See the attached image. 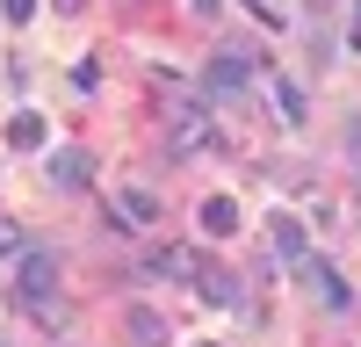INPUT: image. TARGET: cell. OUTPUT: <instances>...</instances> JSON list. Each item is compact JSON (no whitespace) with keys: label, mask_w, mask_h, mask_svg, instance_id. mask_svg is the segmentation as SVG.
Listing matches in <instances>:
<instances>
[{"label":"cell","mask_w":361,"mask_h":347,"mask_svg":"<svg viewBox=\"0 0 361 347\" xmlns=\"http://www.w3.org/2000/svg\"><path fill=\"white\" fill-rule=\"evenodd\" d=\"M8 145H15V152H44V145H51V123H44L37 109H22V116H8Z\"/></svg>","instance_id":"8"},{"label":"cell","mask_w":361,"mask_h":347,"mask_svg":"<svg viewBox=\"0 0 361 347\" xmlns=\"http://www.w3.org/2000/svg\"><path fill=\"white\" fill-rule=\"evenodd\" d=\"M195 347H217V340H195Z\"/></svg>","instance_id":"20"},{"label":"cell","mask_w":361,"mask_h":347,"mask_svg":"<svg viewBox=\"0 0 361 347\" xmlns=\"http://www.w3.org/2000/svg\"><path fill=\"white\" fill-rule=\"evenodd\" d=\"M0 347H8V340H0Z\"/></svg>","instance_id":"21"},{"label":"cell","mask_w":361,"mask_h":347,"mask_svg":"<svg viewBox=\"0 0 361 347\" xmlns=\"http://www.w3.org/2000/svg\"><path fill=\"white\" fill-rule=\"evenodd\" d=\"M296 282H304L325 311H354V289H347V275L333 268V260H296Z\"/></svg>","instance_id":"3"},{"label":"cell","mask_w":361,"mask_h":347,"mask_svg":"<svg viewBox=\"0 0 361 347\" xmlns=\"http://www.w3.org/2000/svg\"><path fill=\"white\" fill-rule=\"evenodd\" d=\"M145 275H159V282H202V260H195V246H145Z\"/></svg>","instance_id":"5"},{"label":"cell","mask_w":361,"mask_h":347,"mask_svg":"<svg viewBox=\"0 0 361 347\" xmlns=\"http://www.w3.org/2000/svg\"><path fill=\"white\" fill-rule=\"evenodd\" d=\"M80 8H87V0H58V15H80Z\"/></svg>","instance_id":"19"},{"label":"cell","mask_w":361,"mask_h":347,"mask_svg":"<svg viewBox=\"0 0 361 347\" xmlns=\"http://www.w3.org/2000/svg\"><path fill=\"white\" fill-rule=\"evenodd\" d=\"M267 246H275V260H282V268H296V260H311V231L282 210L275 224H267Z\"/></svg>","instance_id":"6"},{"label":"cell","mask_w":361,"mask_h":347,"mask_svg":"<svg viewBox=\"0 0 361 347\" xmlns=\"http://www.w3.org/2000/svg\"><path fill=\"white\" fill-rule=\"evenodd\" d=\"M267 102H275V123H304V87H296V80H275V87H267Z\"/></svg>","instance_id":"10"},{"label":"cell","mask_w":361,"mask_h":347,"mask_svg":"<svg viewBox=\"0 0 361 347\" xmlns=\"http://www.w3.org/2000/svg\"><path fill=\"white\" fill-rule=\"evenodd\" d=\"M8 253H29V246H22V224L0 217V260H8Z\"/></svg>","instance_id":"14"},{"label":"cell","mask_w":361,"mask_h":347,"mask_svg":"<svg viewBox=\"0 0 361 347\" xmlns=\"http://www.w3.org/2000/svg\"><path fill=\"white\" fill-rule=\"evenodd\" d=\"M202 145H224V138H217V123H209V116H188V123H166V152H173V159L202 152Z\"/></svg>","instance_id":"7"},{"label":"cell","mask_w":361,"mask_h":347,"mask_svg":"<svg viewBox=\"0 0 361 347\" xmlns=\"http://www.w3.org/2000/svg\"><path fill=\"white\" fill-rule=\"evenodd\" d=\"M202 231H209V239H231V231H238V202L231 195H209L202 202Z\"/></svg>","instance_id":"11"},{"label":"cell","mask_w":361,"mask_h":347,"mask_svg":"<svg viewBox=\"0 0 361 347\" xmlns=\"http://www.w3.org/2000/svg\"><path fill=\"white\" fill-rule=\"evenodd\" d=\"M188 8H195L202 22H217V15H224V0H188Z\"/></svg>","instance_id":"18"},{"label":"cell","mask_w":361,"mask_h":347,"mask_svg":"<svg viewBox=\"0 0 361 347\" xmlns=\"http://www.w3.org/2000/svg\"><path fill=\"white\" fill-rule=\"evenodd\" d=\"M347 51L361 58V0H354V22H347Z\"/></svg>","instance_id":"17"},{"label":"cell","mask_w":361,"mask_h":347,"mask_svg":"<svg viewBox=\"0 0 361 347\" xmlns=\"http://www.w3.org/2000/svg\"><path fill=\"white\" fill-rule=\"evenodd\" d=\"M123 326H130V340H137V347H166V340H173V333H166V318H159V311H145V304L123 318Z\"/></svg>","instance_id":"12"},{"label":"cell","mask_w":361,"mask_h":347,"mask_svg":"<svg viewBox=\"0 0 361 347\" xmlns=\"http://www.w3.org/2000/svg\"><path fill=\"white\" fill-rule=\"evenodd\" d=\"M260 66H267V58H260V44L224 37L217 51H209V95H217V102H238V95H246V87L260 80Z\"/></svg>","instance_id":"1"},{"label":"cell","mask_w":361,"mask_h":347,"mask_svg":"<svg viewBox=\"0 0 361 347\" xmlns=\"http://www.w3.org/2000/svg\"><path fill=\"white\" fill-rule=\"evenodd\" d=\"M0 15H8V22H15V29H22V22H29V15H37V0H0Z\"/></svg>","instance_id":"15"},{"label":"cell","mask_w":361,"mask_h":347,"mask_svg":"<svg viewBox=\"0 0 361 347\" xmlns=\"http://www.w3.org/2000/svg\"><path fill=\"white\" fill-rule=\"evenodd\" d=\"M51 282H58V253H51V246H29V253H22V275H15V297H22V304H44Z\"/></svg>","instance_id":"4"},{"label":"cell","mask_w":361,"mask_h":347,"mask_svg":"<svg viewBox=\"0 0 361 347\" xmlns=\"http://www.w3.org/2000/svg\"><path fill=\"white\" fill-rule=\"evenodd\" d=\"M109 210H116V217H123V224H152V217H159V202H152V195H145V188H123V195H116V202H109Z\"/></svg>","instance_id":"13"},{"label":"cell","mask_w":361,"mask_h":347,"mask_svg":"<svg viewBox=\"0 0 361 347\" xmlns=\"http://www.w3.org/2000/svg\"><path fill=\"white\" fill-rule=\"evenodd\" d=\"M44 181L58 195H80L87 181H94V152H87V145H51L44 152Z\"/></svg>","instance_id":"2"},{"label":"cell","mask_w":361,"mask_h":347,"mask_svg":"<svg viewBox=\"0 0 361 347\" xmlns=\"http://www.w3.org/2000/svg\"><path fill=\"white\" fill-rule=\"evenodd\" d=\"M202 304L238 311V304H246V282H238V275H217V268H202Z\"/></svg>","instance_id":"9"},{"label":"cell","mask_w":361,"mask_h":347,"mask_svg":"<svg viewBox=\"0 0 361 347\" xmlns=\"http://www.w3.org/2000/svg\"><path fill=\"white\" fill-rule=\"evenodd\" d=\"M304 15H311V22H325V15H340V0H304Z\"/></svg>","instance_id":"16"}]
</instances>
